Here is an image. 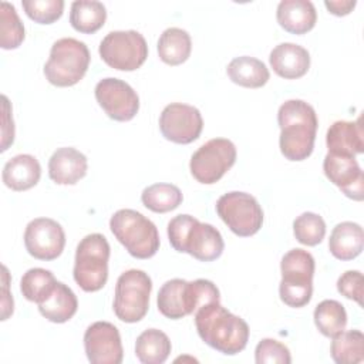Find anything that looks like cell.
<instances>
[{
    "instance_id": "4",
    "label": "cell",
    "mask_w": 364,
    "mask_h": 364,
    "mask_svg": "<svg viewBox=\"0 0 364 364\" xmlns=\"http://www.w3.org/2000/svg\"><path fill=\"white\" fill-rule=\"evenodd\" d=\"M213 301H220V293L216 284L206 279L193 282L171 279L161 286L156 297L159 313L171 320L189 316L203 304Z\"/></svg>"
},
{
    "instance_id": "33",
    "label": "cell",
    "mask_w": 364,
    "mask_h": 364,
    "mask_svg": "<svg viewBox=\"0 0 364 364\" xmlns=\"http://www.w3.org/2000/svg\"><path fill=\"white\" fill-rule=\"evenodd\" d=\"M24 26L16 7L7 1L0 3V47L4 50L17 48L24 40Z\"/></svg>"
},
{
    "instance_id": "20",
    "label": "cell",
    "mask_w": 364,
    "mask_h": 364,
    "mask_svg": "<svg viewBox=\"0 0 364 364\" xmlns=\"http://www.w3.org/2000/svg\"><path fill=\"white\" fill-rule=\"evenodd\" d=\"M330 154L355 156L364 151V131L361 118L355 121H336L326 134Z\"/></svg>"
},
{
    "instance_id": "36",
    "label": "cell",
    "mask_w": 364,
    "mask_h": 364,
    "mask_svg": "<svg viewBox=\"0 0 364 364\" xmlns=\"http://www.w3.org/2000/svg\"><path fill=\"white\" fill-rule=\"evenodd\" d=\"M255 361L257 364H290L291 355L283 343L274 338H263L255 348Z\"/></svg>"
},
{
    "instance_id": "32",
    "label": "cell",
    "mask_w": 364,
    "mask_h": 364,
    "mask_svg": "<svg viewBox=\"0 0 364 364\" xmlns=\"http://www.w3.org/2000/svg\"><path fill=\"white\" fill-rule=\"evenodd\" d=\"M58 280L54 274L43 267L28 269L20 280V291L24 299L33 303H43L54 290Z\"/></svg>"
},
{
    "instance_id": "37",
    "label": "cell",
    "mask_w": 364,
    "mask_h": 364,
    "mask_svg": "<svg viewBox=\"0 0 364 364\" xmlns=\"http://www.w3.org/2000/svg\"><path fill=\"white\" fill-rule=\"evenodd\" d=\"M337 290L344 297L357 301L363 306V273L358 270H347L337 280Z\"/></svg>"
},
{
    "instance_id": "19",
    "label": "cell",
    "mask_w": 364,
    "mask_h": 364,
    "mask_svg": "<svg viewBox=\"0 0 364 364\" xmlns=\"http://www.w3.org/2000/svg\"><path fill=\"white\" fill-rule=\"evenodd\" d=\"M269 63L279 77L296 80L309 71L310 54L299 44L280 43L270 51Z\"/></svg>"
},
{
    "instance_id": "21",
    "label": "cell",
    "mask_w": 364,
    "mask_h": 364,
    "mask_svg": "<svg viewBox=\"0 0 364 364\" xmlns=\"http://www.w3.org/2000/svg\"><path fill=\"white\" fill-rule=\"evenodd\" d=\"M41 176V166L36 156L30 154H18L10 158L1 172L3 182L7 188L23 192L36 186Z\"/></svg>"
},
{
    "instance_id": "1",
    "label": "cell",
    "mask_w": 364,
    "mask_h": 364,
    "mask_svg": "<svg viewBox=\"0 0 364 364\" xmlns=\"http://www.w3.org/2000/svg\"><path fill=\"white\" fill-rule=\"evenodd\" d=\"M193 314L198 334L205 344L225 355L245 350L250 330L242 317L230 313L219 301L203 304Z\"/></svg>"
},
{
    "instance_id": "11",
    "label": "cell",
    "mask_w": 364,
    "mask_h": 364,
    "mask_svg": "<svg viewBox=\"0 0 364 364\" xmlns=\"http://www.w3.org/2000/svg\"><path fill=\"white\" fill-rule=\"evenodd\" d=\"M216 212L223 223L237 236L257 233L263 225V210L257 199L246 192L232 191L216 202Z\"/></svg>"
},
{
    "instance_id": "35",
    "label": "cell",
    "mask_w": 364,
    "mask_h": 364,
    "mask_svg": "<svg viewBox=\"0 0 364 364\" xmlns=\"http://www.w3.org/2000/svg\"><path fill=\"white\" fill-rule=\"evenodd\" d=\"M21 6L26 14L40 24H51L57 21L64 11L63 0H23Z\"/></svg>"
},
{
    "instance_id": "16",
    "label": "cell",
    "mask_w": 364,
    "mask_h": 364,
    "mask_svg": "<svg viewBox=\"0 0 364 364\" xmlns=\"http://www.w3.org/2000/svg\"><path fill=\"white\" fill-rule=\"evenodd\" d=\"M84 350L91 364H121L124 358L119 331L109 321H95L87 327Z\"/></svg>"
},
{
    "instance_id": "3",
    "label": "cell",
    "mask_w": 364,
    "mask_h": 364,
    "mask_svg": "<svg viewBox=\"0 0 364 364\" xmlns=\"http://www.w3.org/2000/svg\"><path fill=\"white\" fill-rule=\"evenodd\" d=\"M168 239L176 252L188 253L200 262L216 260L225 249L220 232L191 215H178L169 220Z\"/></svg>"
},
{
    "instance_id": "17",
    "label": "cell",
    "mask_w": 364,
    "mask_h": 364,
    "mask_svg": "<svg viewBox=\"0 0 364 364\" xmlns=\"http://www.w3.org/2000/svg\"><path fill=\"white\" fill-rule=\"evenodd\" d=\"M323 171L327 179L334 183L347 198L363 200L364 173L354 156L327 152L323 161Z\"/></svg>"
},
{
    "instance_id": "8",
    "label": "cell",
    "mask_w": 364,
    "mask_h": 364,
    "mask_svg": "<svg viewBox=\"0 0 364 364\" xmlns=\"http://www.w3.org/2000/svg\"><path fill=\"white\" fill-rule=\"evenodd\" d=\"M109 243L101 233H90L77 245L73 276L88 293L101 290L108 280Z\"/></svg>"
},
{
    "instance_id": "2",
    "label": "cell",
    "mask_w": 364,
    "mask_h": 364,
    "mask_svg": "<svg viewBox=\"0 0 364 364\" xmlns=\"http://www.w3.org/2000/svg\"><path fill=\"white\" fill-rule=\"evenodd\" d=\"M277 122L283 156L296 162L307 159L313 152L318 127L314 108L303 100H287L279 107Z\"/></svg>"
},
{
    "instance_id": "23",
    "label": "cell",
    "mask_w": 364,
    "mask_h": 364,
    "mask_svg": "<svg viewBox=\"0 0 364 364\" xmlns=\"http://www.w3.org/2000/svg\"><path fill=\"white\" fill-rule=\"evenodd\" d=\"M364 246L363 228L355 222L337 223L328 239V250L338 260H351L357 257Z\"/></svg>"
},
{
    "instance_id": "22",
    "label": "cell",
    "mask_w": 364,
    "mask_h": 364,
    "mask_svg": "<svg viewBox=\"0 0 364 364\" xmlns=\"http://www.w3.org/2000/svg\"><path fill=\"white\" fill-rule=\"evenodd\" d=\"M276 18L286 31L304 34L316 26L317 11L309 0H283L277 6Z\"/></svg>"
},
{
    "instance_id": "29",
    "label": "cell",
    "mask_w": 364,
    "mask_h": 364,
    "mask_svg": "<svg viewBox=\"0 0 364 364\" xmlns=\"http://www.w3.org/2000/svg\"><path fill=\"white\" fill-rule=\"evenodd\" d=\"M330 354L337 364H358L364 361V334L360 330L341 331L333 337Z\"/></svg>"
},
{
    "instance_id": "30",
    "label": "cell",
    "mask_w": 364,
    "mask_h": 364,
    "mask_svg": "<svg viewBox=\"0 0 364 364\" xmlns=\"http://www.w3.org/2000/svg\"><path fill=\"white\" fill-rule=\"evenodd\" d=\"M314 324L317 330L326 337H336L346 330L347 313L344 306L337 300H323L314 309Z\"/></svg>"
},
{
    "instance_id": "13",
    "label": "cell",
    "mask_w": 364,
    "mask_h": 364,
    "mask_svg": "<svg viewBox=\"0 0 364 364\" xmlns=\"http://www.w3.org/2000/svg\"><path fill=\"white\" fill-rule=\"evenodd\" d=\"M95 100L104 112L114 121H131L139 109L136 91L124 80L107 77L97 82Z\"/></svg>"
},
{
    "instance_id": "28",
    "label": "cell",
    "mask_w": 364,
    "mask_h": 364,
    "mask_svg": "<svg viewBox=\"0 0 364 364\" xmlns=\"http://www.w3.org/2000/svg\"><path fill=\"white\" fill-rule=\"evenodd\" d=\"M107 20V9L97 0H77L71 4L70 23L74 30L82 34L98 31Z\"/></svg>"
},
{
    "instance_id": "12",
    "label": "cell",
    "mask_w": 364,
    "mask_h": 364,
    "mask_svg": "<svg viewBox=\"0 0 364 364\" xmlns=\"http://www.w3.org/2000/svg\"><path fill=\"white\" fill-rule=\"evenodd\" d=\"M236 155V146L230 139H209L191 156V173L203 185L216 183L235 165Z\"/></svg>"
},
{
    "instance_id": "7",
    "label": "cell",
    "mask_w": 364,
    "mask_h": 364,
    "mask_svg": "<svg viewBox=\"0 0 364 364\" xmlns=\"http://www.w3.org/2000/svg\"><path fill=\"white\" fill-rule=\"evenodd\" d=\"M314 267V257L304 249H291L282 257L279 294L284 304L296 309L309 304L313 296Z\"/></svg>"
},
{
    "instance_id": "5",
    "label": "cell",
    "mask_w": 364,
    "mask_h": 364,
    "mask_svg": "<svg viewBox=\"0 0 364 364\" xmlns=\"http://www.w3.org/2000/svg\"><path fill=\"white\" fill-rule=\"evenodd\" d=\"M115 239L135 259H149L159 250V233L152 220L134 209H119L109 219Z\"/></svg>"
},
{
    "instance_id": "34",
    "label": "cell",
    "mask_w": 364,
    "mask_h": 364,
    "mask_svg": "<svg viewBox=\"0 0 364 364\" xmlns=\"http://www.w3.org/2000/svg\"><path fill=\"white\" fill-rule=\"evenodd\" d=\"M293 233L301 245L316 246L326 236V222L314 212H303L293 222Z\"/></svg>"
},
{
    "instance_id": "39",
    "label": "cell",
    "mask_w": 364,
    "mask_h": 364,
    "mask_svg": "<svg viewBox=\"0 0 364 364\" xmlns=\"http://www.w3.org/2000/svg\"><path fill=\"white\" fill-rule=\"evenodd\" d=\"M1 320H7L10 314H13L14 301L13 296L9 293V270L6 266H3V290H1Z\"/></svg>"
},
{
    "instance_id": "6",
    "label": "cell",
    "mask_w": 364,
    "mask_h": 364,
    "mask_svg": "<svg viewBox=\"0 0 364 364\" xmlns=\"http://www.w3.org/2000/svg\"><path fill=\"white\" fill-rule=\"evenodd\" d=\"M90 50L84 41L63 37L53 43L50 57L44 64L46 80L55 87L75 85L90 65Z\"/></svg>"
},
{
    "instance_id": "31",
    "label": "cell",
    "mask_w": 364,
    "mask_h": 364,
    "mask_svg": "<svg viewBox=\"0 0 364 364\" xmlns=\"http://www.w3.org/2000/svg\"><path fill=\"white\" fill-rule=\"evenodd\" d=\"M141 200L146 209L155 213H166L176 209L182 203L183 195L178 186L158 182L146 186L142 191Z\"/></svg>"
},
{
    "instance_id": "15",
    "label": "cell",
    "mask_w": 364,
    "mask_h": 364,
    "mask_svg": "<svg viewBox=\"0 0 364 364\" xmlns=\"http://www.w3.org/2000/svg\"><path fill=\"white\" fill-rule=\"evenodd\" d=\"M24 246L34 259L54 260L63 253L65 246L64 229L54 219L36 218L26 226Z\"/></svg>"
},
{
    "instance_id": "27",
    "label": "cell",
    "mask_w": 364,
    "mask_h": 364,
    "mask_svg": "<svg viewBox=\"0 0 364 364\" xmlns=\"http://www.w3.org/2000/svg\"><path fill=\"white\" fill-rule=\"evenodd\" d=\"M172 350L169 337L158 330H144L135 341V355L142 364H162L166 361Z\"/></svg>"
},
{
    "instance_id": "26",
    "label": "cell",
    "mask_w": 364,
    "mask_h": 364,
    "mask_svg": "<svg viewBox=\"0 0 364 364\" xmlns=\"http://www.w3.org/2000/svg\"><path fill=\"white\" fill-rule=\"evenodd\" d=\"M158 55L168 65L185 63L192 51V40L186 30L169 27L162 31L158 40Z\"/></svg>"
},
{
    "instance_id": "38",
    "label": "cell",
    "mask_w": 364,
    "mask_h": 364,
    "mask_svg": "<svg viewBox=\"0 0 364 364\" xmlns=\"http://www.w3.org/2000/svg\"><path fill=\"white\" fill-rule=\"evenodd\" d=\"M3 100V129H1V148L0 151L4 152L14 141V122L10 112V104L6 95H1Z\"/></svg>"
},
{
    "instance_id": "18",
    "label": "cell",
    "mask_w": 364,
    "mask_h": 364,
    "mask_svg": "<svg viewBox=\"0 0 364 364\" xmlns=\"http://www.w3.org/2000/svg\"><path fill=\"white\" fill-rule=\"evenodd\" d=\"M87 169V156L73 146L55 149L48 159V176L57 185H75Z\"/></svg>"
},
{
    "instance_id": "14",
    "label": "cell",
    "mask_w": 364,
    "mask_h": 364,
    "mask_svg": "<svg viewBox=\"0 0 364 364\" xmlns=\"http://www.w3.org/2000/svg\"><path fill=\"white\" fill-rule=\"evenodd\" d=\"M203 119L196 107L172 102L166 105L159 117V129L165 139L175 144H191L202 132Z\"/></svg>"
},
{
    "instance_id": "40",
    "label": "cell",
    "mask_w": 364,
    "mask_h": 364,
    "mask_svg": "<svg viewBox=\"0 0 364 364\" xmlns=\"http://www.w3.org/2000/svg\"><path fill=\"white\" fill-rule=\"evenodd\" d=\"M355 0H326L324 6L334 16H346L355 7Z\"/></svg>"
},
{
    "instance_id": "24",
    "label": "cell",
    "mask_w": 364,
    "mask_h": 364,
    "mask_svg": "<svg viewBox=\"0 0 364 364\" xmlns=\"http://www.w3.org/2000/svg\"><path fill=\"white\" fill-rule=\"evenodd\" d=\"M226 73L232 82L245 88H260L270 78L266 64L262 60L249 55L233 58L228 64Z\"/></svg>"
},
{
    "instance_id": "10",
    "label": "cell",
    "mask_w": 364,
    "mask_h": 364,
    "mask_svg": "<svg viewBox=\"0 0 364 364\" xmlns=\"http://www.w3.org/2000/svg\"><path fill=\"white\" fill-rule=\"evenodd\" d=\"M102 61L118 71H135L148 57L145 37L135 30L109 31L98 48Z\"/></svg>"
},
{
    "instance_id": "25",
    "label": "cell",
    "mask_w": 364,
    "mask_h": 364,
    "mask_svg": "<svg viewBox=\"0 0 364 364\" xmlns=\"http://www.w3.org/2000/svg\"><path fill=\"white\" fill-rule=\"evenodd\" d=\"M75 293L63 282H57L53 293L38 304V311L51 323H65L77 313Z\"/></svg>"
},
{
    "instance_id": "9",
    "label": "cell",
    "mask_w": 364,
    "mask_h": 364,
    "mask_svg": "<svg viewBox=\"0 0 364 364\" xmlns=\"http://www.w3.org/2000/svg\"><path fill=\"white\" fill-rule=\"evenodd\" d=\"M152 280L144 270L129 269L119 274L115 284L114 313L124 323H136L149 309Z\"/></svg>"
}]
</instances>
